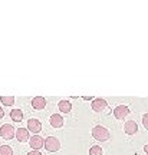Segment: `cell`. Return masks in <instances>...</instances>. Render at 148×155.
<instances>
[{"instance_id":"cell-1","label":"cell","mask_w":148,"mask_h":155,"mask_svg":"<svg viewBox=\"0 0 148 155\" xmlns=\"http://www.w3.org/2000/svg\"><path fill=\"white\" fill-rule=\"evenodd\" d=\"M92 137L96 139V141H101V142H102V141H108V139L111 138V134L105 127L96 125V127H93V129H92Z\"/></svg>"},{"instance_id":"cell-2","label":"cell","mask_w":148,"mask_h":155,"mask_svg":"<svg viewBox=\"0 0 148 155\" xmlns=\"http://www.w3.org/2000/svg\"><path fill=\"white\" fill-rule=\"evenodd\" d=\"M15 132H16V128H13L10 124H5L0 127V137L6 141H10L12 138H15Z\"/></svg>"},{"instance_id":"cell-3","label":"cell","mask_w":148,"mask_h":155,"mask_svg":"<svg viewBox=\"0 0 148 155\" xmlns=\"http://www.w3.org/2000/svg\"><path fill=\"white\" fill-rule=\"evenodd\" d=\"M43 147L49 151V152H56V151H59V148H60V142H59V139L55 138V137H48V138L43 141Z\"/></svg>"},{"instance_id":"cell-4","label":"cell","mask_w":148,"mask_h":155,"mask_svg":"<svg viewBox=\"0 0 148 155\" xmlns=\"http://www.w3.org/2000/svg\"><path fill=\"white\" fill-rule=\"evenodd\" d=\"M26 129H28L29 132L38 135V134L42 131V124H40V121L36 119V118H30L28 121V128H26Z\"/></svg>"},{"instance_id":"cell-5","label":"cell","mask_w":148,"mask_h":155,"mask_svg":"<svg viewBox=\"0 0 148 155\" xmlns=\"http://www.w3.org/2000/svg\"><path fill=\"white\" fill-rule=\"evenodd\" d=\"M128 115H130V108L126 105H118L114 109V116H115L116 119H124Z\"/></svg>"},{"instance_id":"cell-6","label":"cell","mask_w":148,"mask_h":155,"mask_svg":"<svg viewBox=\"0 0 148 155\" xmlns=\"http://www.w3.org/2000/svg\"><path fill=\"white\" fill-rule=\"evenodd\" d=\"M15 137L19 142H28L30 139V135H29V131L26 128H17L16 132H15Z\"/></svg>"},{"instance_id":"cell-7","label":"cell","mask_w":148,"mask_h":155,"mask_svg":"<svg viewBox=\"0 0 148 155\" xmlns=\"http://www.w3.org/2000/svg\"><path fill=\"white\" fill-rule=\"evenodd\" d=\"M43 141L45 139L42 138V137H39V135H33L32 138L29 139V145H30V148H32V150L39 151L40 148H43Z\"/></svg>"},{"instance_id":"cell-8","label":"cell","mask_w":148,"mask_h":155,"mask_svg":"<svg viewBox=\"0 0 148 155\" xmlns=\"http://www.w3.org/2000/svg\"><path fill=\"white\" fill-rule=\"evenodd\" d=\"M92 109L95 112H102L106 109V106H108V104H106V101L105 99H101V98H96V99L92 101Z\"/></svg>"},{"instance_id":"cell-9","label":"cell","mask_w":148,"mask_h":155,"mask_svg":"<svg viewBox=\"0 0 148 155\" xmlns=\"http://www.w3.org/2000/svg\"><path fill=\"white\" fill-rule=\"evenodd\" d=\"M32 106H33V109H36V111H42V109H45V106H46V99H45L43 96H35L32 99Z\"/></svg>"},{"instance_id":"cell-10","label":"cell","mask_w":148,"mask_h":155,"mask_svg":"<svg viewBox=\"0 0 148 155\" xmlns=\"http://www.w3.org/2000/svg\"><path fill=\"white\" fill-rule=\"evenodd\" d=\"M124 132L126 135H134V134L138 132V125L135 121H128L125 122V125H124Z\"/></svg>"},{"instance_id":"cell-11","label":"cell","mask_w":148,"mask_h":155,"mask_svg":"<svg viewBox=\"0 0 148 155\" xmlns=\"http://www.w3.org/2000/svg\"><path fill=\"white\" fill-rule=\"evenodd\" d=\"M50 125L53 128H60L63 127V118H62V115H59V114H53V115L50 116Z\"/></svg>"},{"instance_id":"cell-12","label":"cell","mask_w":148,"mask_h":155,"mask_svg":"<svg viewBox=\"0 0 148 155\" xmlns=\"http://www.w3.org/2000/svg\"><path fill=\"white\" fill-rule=\"evenodd\" d=\"M58 106H59V111L62 112V114H69V112L72 111V105L69 101H60Z\"/></svg>"},{"instance_id":"cell-13","label":"cell","mask_w":148,"mask_h":155,"mask_svg":"<svg viewBox=\"0 0 148 155\" xmlns=\"http://www.w3.org/2000/svg\"><path fill=\"white\" fill-rule=\"evenodd\" d=\"M10 118H12V121L20 122L23 119V112L20 111V109H12L10 111Z\"/></svg>"},{"instance_id":"cell-14","label":"cell","mask_w":148,"mask_h":155,"mask_svg":"<svg viewBox=\"0 0 148 155\" xmlns=\"http://www.w3.org/2000/svg\"><path fill=\"white\" fill-rule=\"evenodd\" d=\"M0 102L3 104L5 106H13L15 105V98L13 96H0Z\"/></svg>"},{"instance_id":"cell-15","label":"cell","mask_w":148,"mask_h":155,"mask_svg":"<svg viewBox=\"0 0 148 155\" xmlns=\"http://www.w3.org/2000/svg\"><path fill=\"white\" fill-rule=\"evenodd\" d=\"M102 148L99 147V145H92L91 148H89V155H102Z\"/></svg>"},{"instance_id":"cell-16","label":"cell","mask_w":148,"mask_h":155,"mask_svg":"<svg viewBox=\"0 0 148 155\" xmlns=\"http://www.w3.org/2000/svg\"><path fill=\"white\" fill-rule=\"evenodd\" d=\"M0 155H13V150L9 145H2L0 147Z\"/></svg>"},{"instance_id":"cell-17","label":"cell","mask_w":148,"mask_h":155,"mask_svg":"<svg viewBox=\"0 0 148 155\" xmlns=\"http://www.w3.org/2000/svg\"><path fill=\"white\" fill-rule=\"evenodd\" d=\"M143 125L145 129H148V112L144 114V116H143Z\"/></svg>"},{"instance_id":"cell-18","label":"cell","mask_w":148,"mask_h":155,"mask_svg":"<svg viewBox=\"0 0 148 155\" xmlns=\"http://www.w3.org/2000/svg\"><path fill=\"white\" fill-rule=\"evenodd\" d=\"M28 155H43L40 151H36V150H32L30 152H28Z\"/></svg>"},{"instance_id":"cell-19","label":"cell","mask_w":148,"mask_h":155,"mask_svg":"<svg viewBox=\"0 0 148 155\" xmlns=\"http://www.w3.org/2000/svg\"><path fill=\"white\" fill-rule=\"evenodd\" d=\"M3 116H5V111H3V108L0 106V119H2Z\"/></svg>"},{"instance_id":"cell-20","label":"cell","mask_w":148,"mask_h":155,"mask_svg":"<svg viewBox=\"0 0 148 155\" xmlns=\"http://www.w3.org/2000/svg\"><path fill=\"white\" fill-rule=\"evenodd\" d=\"M144 151H145V152L148 154V145H145V147H144Z\"/></svg>"}]
</instances>
